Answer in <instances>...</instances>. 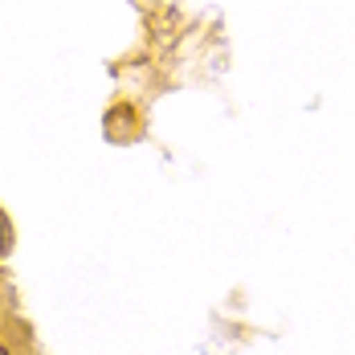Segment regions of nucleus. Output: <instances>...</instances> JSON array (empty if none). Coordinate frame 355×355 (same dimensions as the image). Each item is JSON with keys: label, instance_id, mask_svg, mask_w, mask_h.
<instances>
[{"label": "nucleus", "instance_id": "obj_3", "mask_svg": "<svg viewBox=\"0 0 355 355\" xmlns=\"http://www.w3.org/2000/svg\"><path fill=\"white\" fill-rule=\"evenodd\" d=\"M0 327H4V315H0Z\"/></svg>", "mask_w": 355, "mask_h": 355}, {"label": "nucleus", "instance_id": "obj_2", "mask_svg": "<svg viewBox=\"0 0 355 355\" xmlns=\"http://www.w3.org/2000/svg\"><path fill=\"white\" fill-rule=\"evenodd\" d=\"M0 355H17V352H12V347H8V343H0Z\"/></svg>", "mask_w": 355, "mask_h": 355}, {"label": "nucleus", "instance_id": "obj_1", "mask_svg": "<svg viewBox=\"0 0 355 355\" xmlns=\"http://www.w3.org/2000/svg\"><path fill=\"white\" fill-rule=\"evenodd\" d=\"M8 249H12V220H8L4 209H0V261L8 257Z\"/></svg>", "mask_w": 355, "mask_h": 355}]
</instances>
